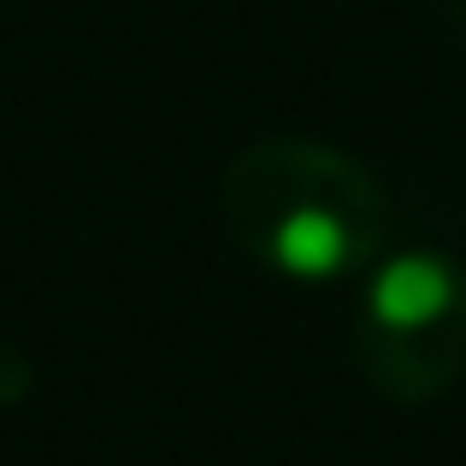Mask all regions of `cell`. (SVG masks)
Listing matches in <instances>:
<instances>
[{
	"mask_svg": "<svg viewBox=\"0 0 466 466\" xmlns=\"http://www.w3.org/2000/svg\"><path fill=\"white\" fill-rule=\"evenodd\" d=\"M30 384H35V372H30V360H24L12 342H0V413L6 408H18L24 396H30Z\"/></svg>",
	"mask_w": 466,
	"mask_h": 466,
	"instance_id": "cell-3",
	"label": "cell"
},
{
	"mask_svg": "<svg viewBox=\"0 0 466 466\" xmlns=\"http://www.w3.org/2000/svg\"><path fill=\"white\" fill-rule=\"evenodd\" d=\"M218 207L230 242L289 284H342L390 242L384 183L313 137H266L230 154Z\"/></svg>",
	"mask_w": 466,
	"mask_h": 466,
	"instance_id": "cell-1",
	"label": "cell"
},
{
	"mask_svg": "<svg viewBox=\"0 0 466 466\" xmlns=\"http://www.w3.org/2000/svg\"><path fill=\"white\" fill-rule=\"evenodd\" d=\"M354 366L396 408H431L466 378V266L443 248H396L366 266Z\"/></svg>",
	"mask_w": 466,
	"mask_h": 466,
	"instance_id": "cell-2",
	"label": "cell"
}]
</instances>
